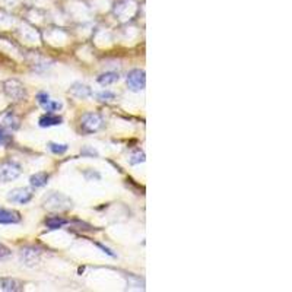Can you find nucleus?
<instances>
[{"label": "nucleus", "mask_w": 292, "mask_h": 292, "mask_svg": "<svg viewBox=\"0 0 292 292\" xmlns=\"http://www.w3.org/2000/svg\"><path fill=\"white\" fill-rule=\"evenodd\" d=\"M61 121H63V118L60 116H57V114H54V113H47V114L39 117L38 124L39 127H51V126H58V124H61Z\"/></svg>", "instance_id": "nucleus-11"}, {"label": "nucleus", "mask_w": 292, "mask_h": 292, "mask_svg": "<svg viewBox=\"0 0 292 292\" xmlns=\"http://www.w3.org/2000/svg\"><path fill=\"white\" fill-rule=\"evenodd\" d=\"M48 148H50V151L53 154H57V155H63L69 149V146L66 143H54V142H50L48 143Z\"/></svg>", "instance_id": "nucleus-16"}, {"label": "nucleus", "mask_w": 292, "mask_h": 292, "mask_svg": "<svg viewBox=\"0 0 292 292\" xmlns=\"http://www.w3.org/2000/svg\"><path fill=\"white\" fill-rule=\"evenodd\" d=\"M97 247H99V249H101V250H102L104 253H107L108 256H111V257H116V254L113 253V252H111V250H110L108 247H104V246H102V244H99V243L97 244Z\"/></svg>", "instance_id": "nucleus-24"}, {"label": "nucleus", "mask_w": 292, "mask_h": 292, "mask_svg": "<svg viewBox=\"0 0 292 292\" xmlns=\"http://www.w3.org/2000/svg\"><path fill=\"white\" fill-rule=\"evenodd\" d=\"M69 94L73 95L75 98H78V99H85V98H89L92 95V89L88 85H85V83L76 82V83H73L70 86Z\"/></svg>", "instance_id": "nucleus-10"}, {"label": "nucleus", "mask_w": 292, "mask_h": 292, "mask_svg": "<svg viewBox=\"0 0 292 292\" xmlns=\"http://www.w3.org/2000/svg\"><path fill=\"white\" fill-rule=\"evenodd\" d=\"M7 200L12 202V203H19V205H26L32 200V193L31 190L28 189H23V187H19V189H13L9 192L7 195Z\"/></svg>", "instance_id": "nucleus-6"}, {"label": "nucleus", "mask_w": 292, "mask_h": 292, "mask_svg": "<svg viewBox=\"0 0 292 292\" xmlns=\"http://www.w3.org/2000/svg\"><path fill=\"white\" fill-rule=\"evenodd\" d=\"M127 85H129L130 91H133V92H140V91H143V89H145V85H146L145 72L140 70V69L132 70V72L127 75Z\"/></svg>", "instance_id": "nucleus-5"}, {"label": "nucleus", "mask_w": 292, "mask_h": 292, "mask_svg": "<svg viewBox=\"0 0 292 292\" xmlns=\"http://www.w3.org/2000/svg\"><path fill=\"white\" fill-rule=\"evenodd\" d=\"M66 224H67V221L63 219V218H58V216H51V218L45 219V225H47L48 230H58Z\"/></svg>", "instance_id": "nucleus-15"}, {"label": "nucleus", "mask_w": 292, "mask_h": 292, "mask_svg": "<svg viewBox=\"0 0 292 292\" xmlns=\"http://www.w3.org/2000/svg\"><path fill=\"white\" fill-rule=\"evenodd\" d=\"M82 155H89V156H98V152L95 149H92V148H89V146H85L83 149H82Z\"/></svg>", "instance_id": "nucleus-22"}, {"label": "nucleus", "mask_w": 292, "mask_h": 292, "mask_svg": "<svg viewBox=\"0 0 292 292\" xmlns=\"http://www.w3.org/2000/svg\"><path fill=\"white\" fill-rule=\"evenodd\" d=\"M102 124H104L102 117L97 113H86L80 118V129L85 133H97L102 127Z\"/></svg>", "instance_id": "nucleus-1"}, {"label": "nucleus", "mask_w": 292, "mask_h": 292, "mask_svg": "<svg viewBox=\"0 0 292 292\" xmlns=\"http://www.w3.org/2000/svg\"><path fill=\"white\" fill-rule=\"evenodd\" d=\"M3 88H4V92L7 97H10L15 101H20L26 97V91H25V86L20 83L19 80L16 79H9L3 83Z\"/></svg>", "instance_id": "nucleus-3"}, {"label": "nucleus", "mask_w": 292, "mask_h": 292, "mask_svg": "<svg viewBox=\"0 0 292 292\" xmlns=\"http://www.w3.org/2000/svg\"><path fill=\"white\" fill-rule=\"evenodd\" d=\"M39 250L34 247H25L20 252V259L26 266H34L35 263H38L39 260Z\"/></svg>", "instance_id": "nucleus-9"}, {"label": "nucleus", "mask_w": 292, "mask_h": 292, "mask_svg": "<svg viewBox=\"0 0 292 292\" xmlns=\"http://www.w3.org/2000/svg\"><path fill=\"white\" fill-rule=\"evenodd\" d=\"M97 98L99 101H111V99H114L116 95H114V92H110V91H102V92H98Z\"/></svg>", "instance_id": "nucleus-19"}, {"label": "nucleus", "mask_w": 292, "mask_h": 292, "mask_svg": "<svg viewBox=\"0 0 292 292\" xmlns=\"http://www.w3.org/2000/svg\"><path fill=\"white\" fill-rule=\"evenodd\" d=\"M140 162H145V154L142 151H135L132 154V158H130V164L136 165V164H140Z\"/></svg>", "instance_id": "nucleus-18"}, {"label": "nucleus", "mask_w": 292, "mask_h": 292, "mask_svg": "<svg viewBox=\"0 0 292 292\" xmlns=\"http://www.w3.org/2000/svg\"><path fill=\"white\" fill-rule=\"evenodd\" d=\"M45 208L51 211H66L72 208V200L67 199L64 195L60 193H51L45 200H44Z\"/></svg>", "instance_id": "nucleus-2"}, {"label": "nucleus", "mask_w": 292, "mask_h": 292, "mask_svg": "<svg viewBox=\"0 0 292 292\" xmlns=\"http://www.w3.org/2000/svg\"><path fill=\"white\" fill-rule=\"evenodd\" d=\"M118 79H120V76H118V73H116V72H105V73H102V75L98 76V82L101 85H111V83L117 82Z\"/></svg>", "instance_id": "nucleus-14"}, {"label": "nucleus", "mask_w": 292, "mask_h": 292, "mask_svg": "<svg viewBox=\"0 0 292 292\" xmlns=\"http://www.w3.org/2000/svg\"><path fill=\"white\" fill-rule=\"evenodd\" d=\"M0 285H1V290L3 291L9 292H16L20 291V282L16 279H12V278H4L0 281Z\"/></svg>", "instance_id": "nucleus-12"}, {"label": "nucleus", "mask_w": 292, "mask_h": 292, "mask_svg": "<svg viewBox=\"0 0 292 292\" xmlns=\"http://www.w3.org/2000/svg\"><path fill=\"white\" fill-rule=\"evenodd\" d=\"M48 183V175L45 173H37L29 178V184L34 187V189H39V187H44L47 186Z\"/></svg>", "instance_id": "nucleus-13"}, {"label": "nucleus", "mask_w": 292, "mask_h": 292, "mask_svg": "<svg viewBox=\"0 0 292 292\" xmlns=\"http://www.w3.org/2000/svg\"><path fill=\"white\" fill-rule=\"evenodd\" d=\"M9 140H10V136L7 135V132H6L4 129L0 127V146H1V145H6Z\"/></svg>", "instance_id": "nucleus-21"}, {"label": "nucleus", "mask_w": 292, "mask_h": 292, "mask_svg": "<svg viewBox=\"0 0 292 292\" xmlns=\"http://www.w3.org/2000/svg\"><path fill=\"white\" fill-rule=\"evenodd\" d=\"M0 127L4 130H18L19 118L12 111H3L0 113Z\"/></svg>", "instance_id": "nucleus-7"}, {"label": "nucleus", "mask_w": 292, "mask_h": 292, "mask_svg": "<svg viewBox=\"0 0 292 292\" xmlns=\"http://www.w3.org/2000/svg\"><path fill=\"white\" fill-rule=\"evenodd\" d=\"M7 256H10V250H9L3 243H0V259L7 257Z\"/></svg>", "instance_id": "nucleus-23"}, {"label": "nucleus", "mask_w": 292, "mask_h": 292, "mask_svg": "<svg viewBox=\"0 0 292 292\" xmlns=\"http://www.w3.org/2000/svg\"><path fill=\"white\" fill-rule=\"evenodd\" d=\"M22 174V170L15 162H6L0 167V183H10Z\"/></svg>", "instance_id": "nucleus-4"}, {"label": "nucleus", "mask_w": 292, "mask_h": 292, "mask_svg": "<svg viewBox=\"0 0 292 292\" xmlns=\"http://www.w3.org/2000/svg\"><path fill=\"white\" fill-rule=\"evenodd\" d=\"M61 107H63V104H61V102H58V101H53V99H50L45 105H42V108H44L47 113H54V111H58V110H61Z\"/></svg>", "instance_id": "nucleus-17"}, {"label": "nucleus", "mask_w": 292, "mask_h": 292, "mask_svg": "<svg viewBox=\"0 0 292 292\" xmlns=\"http://www.w3.org/2000/svg\"><path fill=\"white\" fill-rule=\"evenodd\" d=\"M83 175H85V178H86V180H91V178H94V177H95L97 180H99V178H101V175L98 174V173H94V171H91V174L86 171V173H85Z\"/></svg>", "instance_id": "nucleus-25"}, {"label": "nucleus", "mask_w": 292, "mask_h": 292, "mask_svg": "<svg viewBox=\"0 0 292 292\" xmlns=\"http://www.w3.org/2000/svg\"><path fill=\"white\" fill-rule=\"evenodd\" d=\"M37 99H38V104L42 107V105H45L48 101H50V95L47 94V92H39L38 95H37Z\"/></svg>", "instance_id": "nucleus-20"}, {"label": "nucleus", "mask_w": 292, "mask_h": 292, "mask_svg": "<svg viewBox=\"0 0 292 292\" xmlns=\"http://www.w3.org/2000/svg\"><path fill=\"white\" fill-rule=\"evenodd\" d=\"M20 222V214L12 209H6L0 206V224L1 225H13V224H19Z\"/></svg>", "instance_id": "nucleus-8"}]
</instances>
